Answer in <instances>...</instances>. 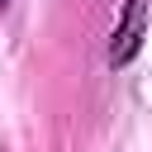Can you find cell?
<instances>
[{"label":"cell","instance_id":"obj_2","mask_svg":"<svg viewBox=\"0 0 152 152\" xmlns=\"http://www.w3.org/2000/svg\"><path fill=\"white\" fill-rule=\"evenodd\" d=\"M0 5H10V0H0Z\"/></svg>","mask_w":152,"mask_h":152},{"label":"cell","instance_id":"obj_1","mask_svg":"<svg viewBox=\"0 0 152 152\" xmlns=\"http://www.w3.org/2000/svg\"><path fill=\"white\" fill-rule=\"evenodd\" d=\"M147 28H152V5H147V0H124L119 19H114V28H109L104 62H109L114 71L133 66L138 52H142V43H147Z\"/></svg>","mask_w":152,"mask_h":152}]
</instances>
